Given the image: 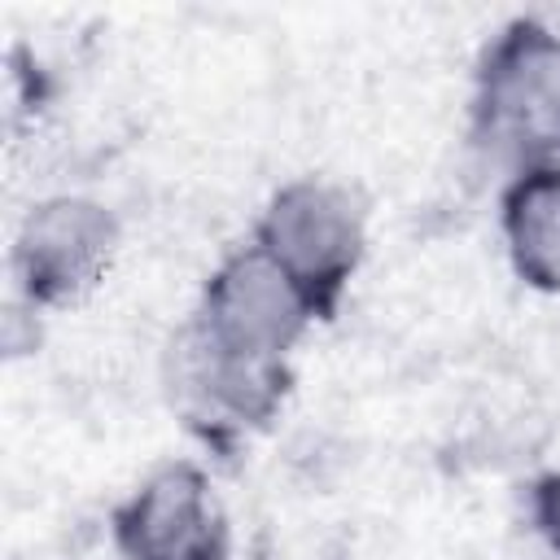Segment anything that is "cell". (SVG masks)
Returning a JSON list of instances; mask_svg holds the SVG:
<instances>
[{"label": "cell", "mask_w": 560, "mask_h": 560, "mask_svg": "<svg viewBox=\"0 0 560 560\" xmlns=\"http://www.w3.org/2000/svg\"><path fill=\"white\" fill-rule=\"evenodd\" d=\"M468 136L508 171L560 166V31L542 18H512L481 48Z\"/></svg>", "instance_id": "obj_1"}, {"label": "cell", "mask_w": 560, "mask_h": 560, "mask_svg": "<svg viewBox=\"0 0 560 560\" xmlns=\"http://www.w3.org/2000/svg\"><path fill=\"white\" fill-rule=\"evenodd\" d=\"M254 245L293 280L315 319H337L368 254V210L354 188L319 175L289 179L254 223Z\"/></svg>", "instance_id": "obj_2"}, {"label": "cell", "mask_w": 560, "mask_h": 560, "mask_svg": "<svg viewBox=\"0 0 560 560\" xmlns=\"http://www.w3.org/2000/svg\"><path fill=\"white\" fill-rule=\"evenodd\" d=\"M315 324L293 280L249 241L232 249L201 284L188 328L245 363H289L293 346Z\"/></svg>", "instance_id": "obj_3"}, {"label": "cell", "mask_w": 560, "mask_h": 560, "mask_svg": "<svg viewBox=\"0 0 560 560\" xmlns=\"http://www.w3.org/2000/svg\"><path fill=\"white\" fill-rule=\"evenodd\" d=\"M118 254V219L96 197L61 192L26 210L13 241V280L31 311L83 302Z\"/></svg>", "instance_id": "obj_4"}, {"label": "cell", "mask_w": 560, "mask_h": 560, "mask_svg": "<svg viewBox=\"0 0 560 560\" xmlns=\"http://www.w3.org/2000/svg\"><path fill=\"white\" fill-rule=\"evenodd\" d=\"M109 538L122 560H228L232 529L214 481L192 459L153 468L114 512Z\"/></svg>", "instance_id": "obj_5"}, {"label": "cell", "mask_w": 560, "mask_h": 560, "mask_svg": "<svg viewBox=\"0 0 560 560\" xmlns=\"http://www.w3.org/2000/svg\"><path fill=\"white\" fill-rule=\"evenodd\" d=\"M171 389L206 446L267 429L293 389L289 363H245L206 346L188 324L171 341Z\"/></svg>", "instance_id": "obj_6"}, {"label": "cell", "mask_w": 560, "mask_h": 560, "mask_svg": "<svg viewBox=\"0 0 560 560\" xmlns=\"http://www.w3.org/2000/svg\"><path fill=\"white\" fill-rule=\"evenodd\" d=\"M499 228L516 280L560 293V166L512 171L499 192Z\"/></svg>", "instance_id": "obj_7"}, {"label": "cell", "mask_w": 560, "mask_h": 560, "mask_svg": "<svg viewBox=\"0 0 560 560\" xmlns=\"http://www.w3.org/2000/svg\"><path fill=\"white\" fill-rule=\"evenodd\" d=\"M529 521L551 556H560V468L534 477L529 486Z\"/></svg>", "instance_id": "obj_8"}, {"label": "cell", "mask_w": 560, "mask_h": 560, "mask_svg": "<svg viewBox=\"0 0 560 560\" xmlns=\"http://www.w3.org/2000/svg\"><path fill=\"white\" fill-rule=\"evenodd\" d=\"M547 560H560V556H547Z\"/></svg>", "instance_id": "obj_9"}]
</instances>
